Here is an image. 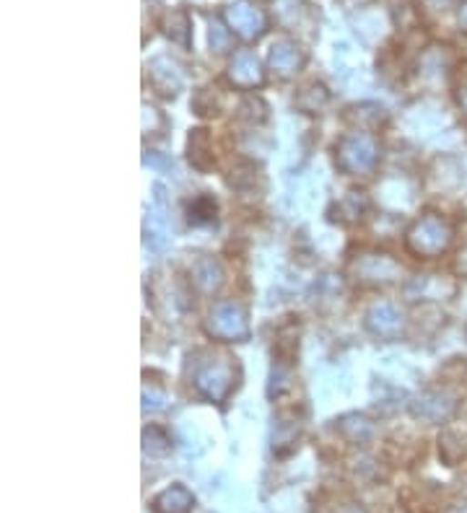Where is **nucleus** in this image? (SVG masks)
<instances>
[{"instance_id":"1","label":"nucleus","mask_w":467,"mask_h":513,"mask_svg":"<svg viewBox=\"0 0 467 513\" xmlns=\"http://www.w3.org/2000/svg\"><path fill=\"white\" fill-rule=\"evenodd\" d=\"M452 244V226L436 213H426L408 228L405 234V246L415 256H442Z\"/></svg>"},{"instance_id":"2","label":"nucleus","mask_w":467,"mask_h":513,"mask_svg":"<svg viewBox=\"0 0 467 513\" xmlns=\"http://www.w3.org/2000/svg\"><path fill=\"white\" fill-rule=\"evenodd\" d=\"M380 161V143L369 133H348L340 137L338 148H335V164L338 169L346 171L350 176H366L371 174Z\"/></svg>"},{"instance_id":"3","label":"nucleus","mask_w":467,"mask_h":513,"mask_svg":"<svg viewBox=\"0 0 467 513\" xmlns=\"http://www.w3.org/2000/svg\"><path fill=\"white\" fill-rule=\"evenodd\" d=\"M195 389L210 402H224L237 384V363L234 358H208L198 363L195 368Z\"/></svg>"},{"instance_id":"4","label":"nucleus","mask_w":467,"mask_h":513,"mask_svg":"<svg viewBox=\"0 0 467 513\" xmlns=\"http://www.w3.org/2000/svg\"><path fill=\"white\" fill-rule=\"evenodd\" d=\"M210 337L221 342H242L249 337V317L239 301H218L206 319Z\"/></svg>"},{"instance_id":"5","label":"nucleus","mask_w":467,"mask_h":513,"mask_svg":"<svg viewBox=\"0 0 467 513\" xmlns=\"http://www.w3.org/2000/svg\"><path fill=\"white\" fill-rule=\"evenodd\" d=\"M457 394L450 389H426L415 397L411 402V415L421 423H429V426H442L452 420V415L457 412Z\"/></svg>"},{"instance_id":"6","label":"nucleus","mask_w":467,"mask_h":513,"mask_svg":"<svg viewBox=\"0 0 467 513\" xmlns=\"http://www.w3.org/2000/svg\"><path fill=\"white\" fill-rule=\"evenodd\" d=\"M224 21L228 24V29L244 42H255L268 29V18H265L258 3H252V0L231 3L224 11Z\"/></svg>"},{"instance_id":"7","label":"nucleus","mask_w":467,"mask_h":513,"mask_svg":"<svg viewBox=\"0 0 467 513\" xmlns=\"http://www.w3.org/2000/svg\"><path fill=\"white\" fill-rule=\"evenodd\" d=\"M363 325L371 335H377L381 340H400L405 335V317L390 301H374L371 307L366 308Z\"/></svg>"},{"instance_id":"8","label":"nucleus","mask_w":467,"mask_h":513,"mask_svg":"<svg viewBox=\"0 0 467 513\" xmlns=\"http://www.w3.org/2000/svg\"><path fill=\"white\" fill-rule=\"evenodd\" d=\"M350 273L363 286H390L400 277V262L387 255H363L350 265Z\"/></svg>"},{"instance_id":"9","label":"nucleus","mask_w":467,"mask_h":513,"mask_svg":"<svg viewBox=\"0 0 467 513\" xmlns=\"http://www.w3.org/2000/svg\"><path fill=\"white\" fill-rule=\"evenodd\" d=\"M457 296V283L450 275H415L405 283L408 301H447Z\"/></svg>"},{"instance_id":"10","label":"nucleus","mask_w":467,"mask_h":513,"mask_svg":"<svg viewBox=\"0 0 467 513\" xmlns=\"http://www.w3.org/2000/svg\"><path fill=\"white\" fill-rule=\"evenodd\" d=\"M148 84L161 99H177L182 91V70L167 55H156L148 63Z\"/></svg>"},{"instance_id":"11","label":"nucleus","mask_w":467,"mask_h":513,"mask_svg":"<svg viewBox=\"0 0 467 513\" xmlns=\"http://www.w3.org/2000/svg\"><path fill=\"white\" fill-rule=\"evenodd\" d=\"M228 84L242 88V91H249V88H258L265 81V73H262V65H259L258 55L252 50H237L231 63H228Z\"/></svg>"},{"instance_id":"12","label":"nucleus","mask_w":467,"mask_h":513,"mask_svg":"<svg viewBox=\"0 0 467 513\" xmlns=\"http://www.w3.org/2000/svg\"><path fill=\"white\" fill-rule=\"evenodd\" d=\"M307 63V55L304 50L296 45L294 39H276L270 45V52H268V65L270 70H276L280 78H291L299 70L304 68Z\"/></svg>"},{"instance_id":"13","label":"nucleus","mask_w":467,"mask_h":513,"mask_svg":"<svg viewBox=\"0 0 467 513\" xmlns=\"http://www.w3.org/2000/svg\"><path fill=\"white\" fill-rule=\"evenodd\" d=\"M190 280L198 291L216 293L224 286V267L216 256L200 255L190 267Z\"/></svg>"},{"instance_id":"14","label":"nucleus","mask_w":467,"mask_h":513,"mask_svg":"<svg viewBox=\"0 0 467 513\" xmlns=\"http://www.w3.org/2000/svg\"><path fill=\"white\" fill-rule=\"evenodd\" d=\"M161 29H164V36H167L172 45L182 47V50H190L192 21L190 14H188L185 8H172V11H167L164 18H161Z\"/></svg>"},{"instance_id":"15","label":"nucleus","mask_w":467,"mask_h":513,"mask_svg":"<svg viewBox=\"0 0 467 513\" xmlns=\"http://www.w3.org/2000/svg\"><path fill=\"white\" fill-rule=\"evenodd\" d=\"M335 428H338V433L346 438L348 444L363 446L374 438V423L369 417L359 415V412H348L343 417H338Z\"/></svg>"},{"instance_id":"16","label":"nucleus","mask_w":467,"mask_h":513,"mask_svg":"<svg viewBox=\"0 0 467 513\" xmlns=\"http://www.w3.org/2000/svg\"><path fill=\"white\" fill-rule=\"evenodd\" d=\"M154 513H192L195 496L185 485H172L154 498Z\"/></svg>"},{"instance_id":"17","label":"nucleus","mask_w":467,"mask_h":513,"mask_svg":"<svg viewBox=\"0 0 467 513\" xmlns=\"http://www.w3.org/2000/svg\"><path fill=\"white\" fill-rule=\"evenodd\" d=\"M346 120L356 127V130H374V127H380L381 122L387 120V112H384V106L377 102H361V104H353V106H348L346 109Z\"/></svg>"},{"instance_id":"18","label":"nucleus","mask_w":467,"mask_h":513,"mask_svg":"<svg viewBox=\"0 0 467 513\" xmlns=\"http://www.w3.org/2000/svg\"><path fill=\"white\" fill-rule=\"evenodd\" d=\"M210 136L208 130L198 127V130H190V137H188V158L190 164L198 171H210L213 166V154H210Z\"/></svg>"},{"instance_id":"19","label":"nucleus","mask_w":467,"mask_h":513,"mask_svg":"<svg viewBox=\"0 0 467 513\" xmlns=\"http://www.w3.org/2000/svg\"><path fill=\"white\" fill-rule=\"evenodd\" d=\"M299 420L291 417V415H278L276 417V426H273V451L276 454H289L291 448H294L296 438H299Z\"/></svg>"},{"instance_id":"20","label":"nucleus","mask_w":467,"mask_h":513,"mask_svg":"<svg viewBox=\"0 0 467 513\" xmlns=\"http://www.w3.org/2000/svg\"><path fill=\"white\" fill-rule=\"evenodd\" d=\"M330 102V91L322 84H307L304 88H299V94L294 96V106L304 115H314L320 109H325Z\"/></svg>"},{"instance_id":"21","label":"nucleus","mask_w":467,"mask_h":513,"mask_svg":"<svg viewBox=\"0 0 467 513\" xmlns=\"http://www.w3.org/2000/svg\"><path fill=\"white\" fill-rule=\"evenodd\" d=\"M307 8L304 0H273V16L283 29H296L307 16Z\"/></svg>"},{"instance_id":"22","label":"nucleus","mask_w":467,"mask_h":513,"mask_svg":"<svg viewBox=\"0 0 467 513\" xmlns=\"http://www.w3.org/2000/svg\"><path fill=\"white\" fill-rule=\"evenodd\" d=\"M447 73V47H429L418 60V75L431 81Z\"/></svg>"},{"instance_id":"23","label":"nucleus","mask_w":467,"mask_h":513,"mask_svg":"<svg viewBox=\"0 0 467 513\" xmlns=\"http://www.w3.org/2000/svg\"><path fill=\"white\" fill-rule=\"evenodd\" d=\"M338 210V218L343 223H356L361 221L363 216H366V210H369V200H366V195L363 192H348L346 197L335 206Z\"/></svg>"},{"instance_id":"24","label":"nucleus","mask_w":467,"mask_h":513,"mask_svg":"<svg viewBox=\"0 0 467 513\" xmlns=\"http://www.w3.org/2000/svg\"><path fill=\"white\" fill-rule=\"evenodd\" d=\"M143 228H146V241H148L154 249H167V246H169L172 231H169V226H167V218H164V216L148 213V216H146V223H143Z\"/></svg>"},{"instance_id":"25","label":"nucleus","mask_w":467,"mask_h":513,"mask_svg":"<svg viewBox=\"0 0 467 513\" xmlns=\"http://www.w3.org/2000/svg\"><path fill=\"white\" fill-rule=\"evenodd\" d=\"M231 29H228V24L221 21V18H210V24H208V45H210V52H216V55H224V52L231 50Z\"/></svg>"},{"instance_id":"26","label":"nucleus","mask_w":467,"mask_h":513,"mask_svg":"<svg viewBox=\"0 0 467 513\" xmlns=\"http://www.w3.org/2000/svg\"><path fill=\"white\" fill-rule=\"evenodd\" d=\"M143 451L151 457H167L172 451V438L161 428H146L143 430Z\"/></svg>"},{"instance_id":"27","label":"nucleus","mask_w":467,"mask_h":513,"mask_svg":"<svg viewBox=\"0 0 467 513\" xmlns=\"http://www.w3.org/2000/svg\"><path fill=\"white\" fill-rule=\"evenodd\" d=\"M439 454L442 459L454 467L460 459H465V446L460 444V436L454 430H444L442 438H439Z\"/></svg>"},{"instance_id":"28","label":"nucleus","mask_w":467,"mask_h":513,"mask_svg":"<svg viewBox=\"0 0 467 513\" xmlns=\"http://www.w3.org/2000/svg\"><path fill=\"white\" fill-rule=\"evenodd\" d=\"M239 117L252 125H259V122L268 120V104L262 102L259 96H244L242 104H239Z\"/></svg>"},{"instance_id":"29","label":"nucleus","mask_w":467,"mask_h":513,"mask_svg":"<svg viewBox=\"0 0 467 513\" xmlns=\"http://www.w3.org/2000/svg\"><path fill=\"white\" fill-rule=\"evenodd\" d=\"M188 213H190L188 218L192 226H206V223L216 221V203L210 197H198V200H192Z\"/></svg>"},{"instance_id":"30","label":"nucleus","mask_w":467,"mask_h":513,"mask_svg":"<svg viewBox=\"0 0 467 513\" xmlns=\"http://www.w3.org/2000/svg\"><path fill=\"white\" fill-rule=\"evenodd\" d=\"M192 109L200 117H216L218 115V102H216L213 91L210 88H200L198 96H195V102H192Z\"/></svg>"},{"instance_id":"31","label":"nucleus","mask_w":467,"mask_h":513,"mask_svg":"<svg viewBox=\"0 0 467 513\" xmlns=\"http://www.w3.org/2000/svg\"><path fill=\"white\" fill-rule=\"evenodd\" d=\"M164 127H167V120H164V115L156 109V106H143V133L146 136H161L164 133Z\"/></svg>"},{"instance_id":"32","label":"nucleus","mask_w":467,"mask_h":513,"mask_svg":"<svg viewBox=\"0 0 467 513\" xmlns=\"http://www.w3.org/2000/svg\"><path fill=\"white\" fill-rule=\"evenodd\" d=\"M167 407V394L161 392L158 387H143V412H158Z\"/></svg>"},{"instance_id":"33","label":"nucleus","mask_w":467,"mask_h":513,"mask_svg":"<svg viewBox=\"0 0 467 513\" xmlns=\"http://www.w3.org/2000/svg\"><path fill=\"white\" fill-rule=\"evenodd\" d=\"M457 24H460L462 32H467V0L457 3Z\"/></svg>"},{"instance_id":"34","label":"nucleus","mask_w":467,"mask_h":513,"mask_svg":"<svg viewBox=\"0 0 467 513\" xmlns=\"http://www.w3.org/2000/svg\"><path fill=\"white\" fill-rule=\"evenodd\" d=\"M426 3V8H431V11H447L452 5V0H423Z\"/></svg>"},{"instance_id":"35","label":"nucleus","mask_w":467,"mask_h":513,"mask_svg":"<svg viewBox=\"0 0 467 513\" xmlns=\"http://www.w3.org/2000/svg\"><path fill=\"white\" fill-rule=\"evenodd\" d=\"M457 104L462 106V112L467 115V84L460 86V91H457Z\"/></svg>"},{"instance_id":"36","label":"nucleus","mask_w":467,"mask_h":513,"mask_svg":"<svg viewBox=\"0 0 467 513\" xmlns=\"http://www.w3.org/2000/svg\"><path fill=\"white\" fill-rule=\"evenodd\" d=\"M338 513H366V511H363L359 503H346V506H343V508H340Z\"/></svg>"},{"instance_id":"37","label":"nucleus","mask_w":467,"mask_h":513,"mask_svg":"<svg viewBox=\"0 0 467 513\" xmlns=\"http://www.w3.org/2000/svg\"><path fill=\"white\" fill-rule=\"evenodd\" d=\"M460 513H467V503H462V508H460Z\"/></svg>"},{"instance_id":"38","label":"nucleus","mask_w":467,"mask_h":513,"mask_svg":"<svg viewBox=\"0 0 467 513\" xmlns=\"http://www.w3.org/2000/svg\"><path fill=\"white\" fill-rule=\"evenodd\" d=\"M346 3H353V5H356V3H363V0H346Z\"/></svg>"}]
</instances>
